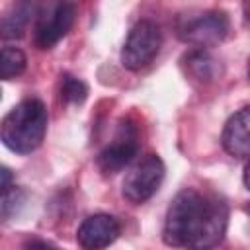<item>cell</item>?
<instances>
[{"label":"cell","instance_id":"obj_1","mask_svg":"<svg viewBox=\"0 0 250 250\" xmlns=\"http://www.w3.org/2000/svg\"><path fill=\"white\" fill-rule=\"evenodd\" d=\"M227 225L229 207L221 197L186 188L166 211L162 238L172 248L213 250L223 242Z\"/></svg>","mask_w":250,"mask_h":250},{"label":"cell","instance_id":"obj_2","mask_svg":"<svg viewBox=\"0 0 250 250\" xmlns=\"http://www.w3.org/2000/svg\"><path fill=\"white\" fill-rule=\"evenodd\" d=\"M47 121V107L41 100H21L0 121V141L16 154H31L45 139Z\"/></svg>","mask_w":250,"mask_h":250},{"label":"cell","instance_id":"obj_3","mask_svg":"<svg viewBox=\"0 0 250 250\" xmlns=\"http://www.w3.org/2000/svg\"><path fill=\"white\" fill-rule=\"evenodd\" d=\"M160 47H162L160 25L152 20L137 21L131 27V31H129V35L121 47L119 59H121L123 68L133 70V72L145 68L160 53Z\"/></svg>","mask_w":250,"mask_h":250},{"label":"cell","instance_id":"obj_4","mask_svg":"<svg viewBox=\"0 0 250 250\" xmlns=\"http://www.w3.org/2000/svg\"><path fill=\"white\" fill-rule=\"evenodd\" d=\"M166 174V166L162 162V158L158 154H146L143 156L125 176L123 184H121V193L127 201L139 205L145 203L146 199H150Z\"/></svg>","mask_w":250,"mask_h":250},{"label":"cell","instance_id":"obj_5","mask_svg":"<svg viewBox=\"0 0 250 250\" xmlns=\"http://www.w3.org/2000/svg\"><path fill=\"white\" fill-rule=\"evenodd\" d=\"M76 6L70 2H59L47 6L35 23V45L41 51L55 47L74 25Z\"/></svg>","mask_w":250,"mask_h":250},{"label":"cell","instance_id":"obj_6","mask_svg":"<svg viewBox=\"0 0 250 250\" xmlns=\"http://www.w3.org/2000/svg\"><path fill=\"white\" fill-rule=\"evenodd\" d=\"M137 154H139V133L135 125L121 123L113 141L100 150L96 162L104 174H115L123 170L127 164H131Z\"/></svg>","mask_w":250,"mask_h":250},{"label":"cell","instance_id":"obj_7","mask_svg":"<svg viewBox=\"0 0 250 250\" xmlns=\"http://www.w3.org/2000/svg\"><path fill=\"white\" fill-rule=\"evenodd\" d=\"M229 29H230L229 16L225 12L213 10L188 20L186 25L180 29V37L186 43L195 45L197 49H205L221 43L227 37Z\"/></svg>","mask_w":250,"mask_h":250},{"label":"cell","instance_id":"obj_8","mask_svg":"<svg viewBox=\"0 0 250 250\" xmlns=\"http://www.w3.org/2000/svg\"><path fill=\"white\" fill-rule=\"evenodd\" d=\"M121 227L115 217L105 213H96L82 221L76 232V242L80 244L82 250H102L111 242H115Z\"/></svg>","mask_w":250,"mask_h":250},{"label":"cell","instance_id":"obj_9","mask_svg":"<svg viewBox=\"0 0 250 250\" xmlns=\"http://www.w3.org/2000/svg\"><path fill=\"white\" fill-rule=\"evenodd\" d=\"M248 127H250V107L244 105L240 107L236 113H232L229 117V121L225 123L223 129V148L240 160H246L250 154V135H248Z\"/></svg>","mask_w":250,"mask_h":250},{"label":"cell","instance_id":"obj_10","mask_svg":"<svg viewBox=\"0 0 250 250\" xmlns=\"http://www.w3.org/2000/svg\"><path fill=\"white\" fill-rule=\"evenodd\" d=\"M33 14H35L33 2L20 0V2L10 4L0 16V37L6 41L21 39L25 35V29H27Z\"/></svg>","mask_w":250,"mask_h":250},{"label":"cell","instance_id":"obj_11","mask_svg":"<svg viewBox=\"0 0 250 250\" xmlns=\"http://www.w3.org/2000/svg\"><path fill=\"white\" fill-rule=\"evenodd\" d=\"M184 66L189 76L199 82H211L221 74L219 61L207 49H193L184 57Z\"/></svg>","mask_w":250,"mask_h":250},{"label":"cell","instance_id":"obj_12","mask_svg":"<svg viewBox=\"0 0 250 250\" xmlns=\"http://www.w3.org/2000/svg\"><path fill=\"white\" fill-rule=\"evenodd\" d=\"M27 66V57L18 47L0 49V80H10L20 76Z\"/></svg>","mask_w":250,"mask_h":250},{"label":"cell","instance_id":"obj_13","mask_svg":"<svg viewBox=\"0 0 250 250\" xmlns=\"http://www.w3.org/2000/svg\"><path fill=\"white\" fill-rule=\"evenodd\" d=\"M61 98L68 104H82L88 98V86L80 78L64 74L61 80Z\"/></svg>","mask_w":250,"mask_h":250},{"label":"cell","instance_id":"obj_14","mask_svg":"<svg viewBox=\"0 0 250 250\" xmlns=\"http://www.w3.org/2000/svg\"><path fill=\"white\" fill-rule=\"evenodd\" d=\"M21 199H23V195L18 189H10L8 193L0 195V221H6L8 217H12L18 211V207L21 205Z\"/></svg>","mask_w":250,"mask_h":250},{"label":"cell","instance_id":"obj_15","mask_svg":"<svg viewBox=\"0 0 250 250\" xmlns=\"http://www.w3.org/2000/svg\"><path fill=\"white\" fill-rule=\"evenodd\" d=\"M10 189H14V174L8 166L0 164V195L8 193Z\"/></svg>","mask_w":250,"mask_h":250},{"label":"cell","instance_id":"obj_16","mask_svg":"<svg viewBox=\"0 0 250 250\" xmlns=\"http://www.w3.org/2000/svg\"><path fill=\"white\" fill-rule=\"evenodd\" d=\"M25 250H59L57 246H53L51 242H45V240H39V238H33L25 244Z\"/></svg>","mask_w":250,"mask_h":250},{"label":"cell","instance_id":"obj_17","mask_svg":"<svg viewBox=\"0 0 250 250\" xmlns=\"http://www.w3.org/2000/svg\"><path fill=\"white\" fill-rule=\"evenodd\" d=\"M0 98H2V92H0Z\"/></svg>","mask_w":250,"mask_h":250}]
</instances>
